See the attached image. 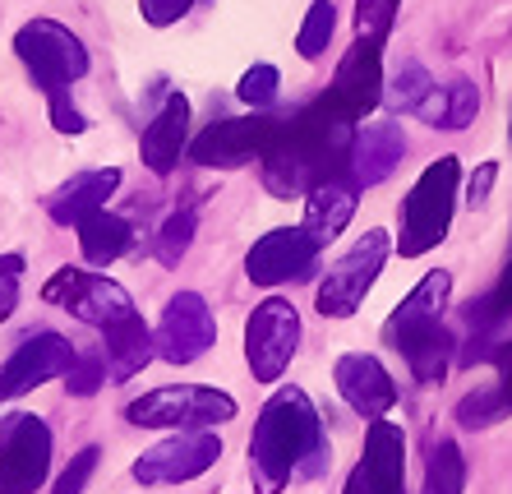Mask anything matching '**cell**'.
<instances>
[{
    "label": "cell",
    "instance_id": "33",
    "mask_svg": "<svg viewBox=\"0 0 512 494\" xmlns=\"http://www.w3.org/2000/svg\"><path fill=\"white\" fill-rule=\"evenodd\" d=\"M236 93H240V102H250V107H268L277 97V70L273 65H250V70L240 74Z\"/></svg>",
    "mask_w": 512,
    "mask_h": 494
},
{
    "label": "cell",
    "instance_id": "17",
    "mask_svg": "<svg viewBox=\"0 0 512 494\" xmlns=\"http://www.w3.org/2000/svg\"><path fill=\"white\" fill-rule=\"evenodd\" d=\"M448 296H453V278L443 273V268H434V273H425V282H420L411 296H406L402 305H397L393 314H388V324H383V338H388V347L406 351L411 342L420 338V333H429V328L443 324V305H448Z\"/></svg>",
    "mask_w": 512,
    "mask_h": 494
},
{
    "label": "cell",
    "instance_id": "8",
    "mask_svg": "<svg viewBox=\"0 0 512 494\" xmlns=\"http://www.w3.org/2000/svg\"><path fill=\"white\" fill-rule=\"evenodd\" d=\"M51 467V430L37 416H10L0 425V494L42 490Z\"/></svg>",
    "mask_w": 512,
    "mask_h": 494
},
{
    "label": "cell",
    "instance_id": "29",
    "mask_svg": "<svg viewBox=\"0 0 512 494\" xmlns=\"http://www.w3.org/2000/svg\"><path fill=\"white\" fill-rule=\"evenodd\" d=\"M194 227H199V213H194V208H176V213L162 222V231H157V259L167 268H176L180 259H185V250H190V241H194Z\"/></svg>",
    "mask_w": 512,
    "mask_h": 494
},
{
    "label": "cell",
    "instance_id": "7",
    "mask_svg": "<svg viewBox=\"0 0 512 494\" xmlns=\"http://www.w3.org/2000/svg\"><path fill=\"white\" fill-rule=\"evenodd\" d=\"M42 301L70 310L74 319H84L93 328H111V324H125L134 319V301L130 291L120 287L111 278H97V273H84V268H60L56 278L42 287Z\"/></svg>",
    "mask_w": 512,
    "mask_h": 494
},
{
    "label": "cell",
    "instance_id": "3",
    "mask_svg": "<svg viewBox=\"0 0 512 494\" xmlns=\"http://www.w3.org/2000/svg\"><path fill=\"white\" fill-rule=\"evenodd\" d=\"M14 51H19V61L28 65L33 84L47 93L51 125H56L60 134H84L88 121L74 111V102H70V84L88 74L84 42H79V37H74L65 24H56V19H33V24L19 28Z\"/></svg>",
    "mask_w": 512,
    "mask_h": 494
},
{
    "label": "cell",
    "instance_id": "13",
    "mask_svg": "<svg viewBox=\"0 0 512 494\" xmlns=\"http://www.w3.org/2000/svg\"><path fill=\"white\" fill-rule=\"evenodd\" d=\"M282 121H268V116H240V121H217L194 139L190 157L199 167H245L254 157L268 153L273 134Z\"/></svg>",
    "mask_w": 512,
    "mask_h": 494
},
{
    "label": "cell",
    "instance_id": "28",
    "mask_svg": "<svg viewBox=\"0 0 512 494\" xmlns=\"http://www.w3.org/2000/svg\"><path fill=\"white\" fill-rule=\"evenodd\" d=\"M508 411H512V398L503 393V384H480L476 393H466L457 402V425L462 430H485V425L503 421Z\"/></svg>",
    "mask_w": 512,
    "mask_h": 494
},
{
    "label": "cell",
    "instance_id": "25",
    "mask_svg": "<svg viewBox=\"0 0 512 494\" xmlns=\"http://www.w3.org/2000/svg\"><path fill=\"white\" fill-rule=\"evenodd\" d=\"M130 241H134L130 222L107 213V208H97V213H88L79 222V250H84L88 264H116L120 254L130 250Z\"/></svg>",
    "mask_w": 512,
    "mask_h": 494
},
{
    "label": "cell",
    "instance_id": "23",
    "mask_svg": "<svg viewBox=\"0 0 512 494\" xmlns=\"http://www.w3.org/2000/svg\"><path fill=\"white\" fill-rule=\"evenodd\" d=\"M107 333V384H125L130 374H139L143 365L157 356V338L148 333V324H143L139 314L134 319H125V324H111V328H102Z\"/></svg>",
    "mask_w": 512,
    "mask_h": 494
},
{
    "label": "cell",
    "instance_id": "35",
    "mask_svg": "<svg viewBox=\"0 0 512 494\" xmlns=\"http://www.w3.org/2000/svg\"><path fill=\"white\" fill-rule=\"evenodd\" d=\"M19 282H24V254H0V324L19 305Z\"/></svg>",
    "mask_w": 512,
    "mask_h": 494
},
{
    "label": "cell",
    "instance_id": "22",
    "mask_svg": "<svg viewBox=\"0 0 512 494\" xmlns=\"http://www.w3.org/2000/svg\"><path fill=\"white\" fill-rule=\"evenodd\" d=\"M185 130H190V102L180 93H171L162 102V111L148 121V130H143V162H148V171H157V176L176 171L180 148H185Z\"/></svg>",
    "mask_w": 512,
    "mask_h": 494
},
{
    "label": "cell",
    "instance_id": "5",
    "mask_svg": "<svg viewBox=\"0 0 512 494\" xmlns=\"http://www.w3.org/2000/svg\"><path fill=\"white\" fill-rule=\"evenodd\" d=\"M134 425L143 430H208L236 416V398L217 393V388H199V384H176V388H153L125 407Z\"/></svg>",
    "mask_w": 512,
    "mask_h": 494
},
{
    "label": "cell",
    "instance_id": "36",
    "mask_svg": "<svg viewBox=\"0 0 512 494\" xmlns=\"http://www.w3.org/2000/svg\"><path fill=\"white\" fill-rule=\"evenodd\" d=\"M93 467H97V448H84V453H74V462L60 471V481H56V490H51V494H84V485H88V476H93Z\"/></svg>",
    "mask_w": 512,
    "mask_h": 494
},
{
    "label": "cell",
    "instance_id": "2",
    "mask_svg": "<svg viewBox=\"0 0 512 494\" xmlns=\"http://www.w3.org/2000/svg\"><path fill=\"white\" fill-rule=\"evenodd\" d=\"M323 421L300 388H277L263 402L250 434V476L259 494H282L291 471L319 476L323 471Z\"/></svg>",
    "mask_w": 512,
    "mask_h": 494
},
{
    "label": "cell",
    "instance_id": "9",
    "mask_svg": "<svg viewBox=\"0 0 512 494\" xmlns=\"http://www.w3.org/2000/svg\"><path fill=\"white\" fill-rule=\"evenodd\" d=\"M296 342H300L296 305L282 301V296L263 301L259 310L250 314V324H245V361H250L254 379H263V384L282 379V370L291 365V356H296Z\"/></svg>",
    "mask_w": 512,
    "mask_h": 494
},
{
    "label": "cell",
    "instance_id": "27",
    "mask_svg": "<svg viewBox=\"0 0 512 494\" xmlns=\"http://www.w3.org/2000/svg\"><path fill=\"white\" fill-rule=\"evenodd\" d=\"M466 490V462L462 448L453 439H439L429 448V467H425V494H462Z\"/></svg>",
    "mask_w": 512,
    "mask_h": 494
},
{
    "label": "cell",
    "instance_id": "10",
    "mask_svg": "<svg viewBox=\"0 0 512 494\" xmlns=\"http://www.w3.org/2000/svg\"><path fill=\"white\" fill-rule=\"evenodd\" d=\"M222 458V439L208 430H180L171 439H162L157 448H148L139 462H134V481L143 485H180L194 481L203 471Z\"/></svg>",
    "mask_w": 512,
    "mask_h": 494
},
{
    "label": "cell",
    "instance_id": "4",
    "mask_svg": "<svg viewBox=\"0 0 512 494\" xmlns=\"http://www.w3.org/2000/svg\"><path fill=\"white\" fill-rule=\"evenodd\" d=\"M453 208H457V157H439V162H429L425 176L406 194L397 254L416 259V254L434 250L453 227Z\"/></svg>",
    "mask_w": 512,
    "mask_h": 494
},
{
    "label": "cell",
    "instance_id": "30",
    "mask_svg": "<svg viewBox=\"0 0 512 494\" xmlns=\"http://www.w3.org/2000/svg\"><path fill=\"white\" fill-rule=\"evenodd\" d=\"M333 28H337V10H333V0H314L310 14H305V24H300L296 51L305 56V61H319L323 47H328V37H333Z\"/></svg>",
    "mask_w": 512,
    "mask_h": 494
},
{
    "label": "cell",
    "instance_id": "6",
    "mask_svg": "<svg viewBox=\"0 0 512 494\" xmlns=\"http://www.w3.org/2000/svg\"><path fill=\"white\" fill-rule=\"evenodd\" d=\"M388 259V236L383 231H365L351 250L328 268V278L319 282V314L323 319H346L356 314L370 296V287L379 282V268Z\"/></svg>",
    "mask_w": 512,
    "mask_h": 494
},
{
    "label": "cell",
    "instance_id": "18",
    "mask_svg": "<svg viewBox=\"0 0 512 494\" xmlns=\"http://www.w3.org/2000/svg\"><path fill=\"white\" fill-rule=\"evenodd\" d=\"M333 97L351 111V116H356V121L379 107V97H383L379 42H365V37H360L356 47L346 51L342 65H337V79H333Z\"/></svg>",
    "mask_w": 512,
    "mask_h": 494
},
{
    "label": "cell",
    "instance_id": "24",
    "mask_svg": "<svg viewBox=\"0 0 512 494\" xmlns=\"http://www.w3.org/2000/svg\"><path fill=\"white\" fill-rule=\"evenodd\" d=\"M480 111V93L471 79H453V84L443 88H429V97L416 107V116L434 130H466V125L476 121Z\"/></svg>",
    "mask_w": 512,
    "mask_h": 494
},
{
    "label": "cell",
    "instance_id": "26",
    "mask_svg": "<svg viewBox=\"0 0 512 494\" xmlns=\"http://www.w3.org/2000/svg\"><path fill=\"white\" fill-rule=\"evenodd\" d=\"M453 351H457V338L439 324V328H429V333H420L402 356H406V365H411V374H416L420 384H439L443 374H448V365H453Z\"/></svg>",
    "mask_w": 512,
    "mask_h": 494
},
{
    "label": "cell",
    "instance_id": "37",
    "mask_svg": "<svg viewBox=\"0 0 512 494\" xmlns=\"http://www.w3.org/2000/svg\"><path fill=\"white\" fill-rule=\"evenodd\" d=\"M190 5H194V0H139L143 19H148L153 28H167V24H176V19H185V14H190Z\"/></svg>",
    "mask_w": 512,
    "mask_h": 494
},
{
    "label": "cell",
    "instance_id": "11",
    "mask_svg": "<svg viewBox=\"0 0 512 494\" xmlns=\"http://www.w3.org/2000/svg\"><path fill=\"white\" fill-rule=\"evenodd\" d=\"M213 342H217V324L199 291L171 296L167 310H162V324H157V356L171 365H194L199 356H208Z\"/></svg>",
    "mask_w": 512,
    "mask_h": 494
},
{
    "label": "cell",
    "instance_id": "31",
    "mask_svg": "<svg viewBox=\"0 0 512 494\" xmlns=\"http://www.w3.org/2000/svg\"><path fill=\"white\" fill-rule=\"evenodd\" d=\"M402 0H356V28L365 42H383L388 28H393Z\"/></svg>",
    "mask_w": 512,
    "mask_h": 494
},
{
    "label": "cell",
    "instance_id": "21",
    "mask_svg": "<svg viewBox=\"0 0 512 494\" xmlns=\"http://www.w3.org/2000/svg\"><path fill=\"white\" fill-rule=\"evenodd\" d=\"M120 185V171L116 167H102V171H79L74 181H65L56 194H51L47 213L56 217L60 227H79L88 213L107 208V199L116 194Z\"/></svg>",
    "mask_w": 512,
    "mask_h": 494
},
{
    "label": "cell",
    "instance_id": "32",
    "mask_svg": "<svg viewBox=\"0 0 512 494\" xmlns=\"http://www.w3.org/2000/svg\"><path fill=\"white\" fill-rule=\"evenodd\" d=\"M102 384H107V361H102V356H79V351H74L70 370H65V388H70L74 398H93Z\"/></svg>",
    "mask_w": 512,
    "mask_h": 494
},
{
    "label": "cell",
    "instance_id": "34",
    "mask_svg": "<svg viewBox=\"0 0 512 494\" xmlns=\"http://www.w3.org/2000/svg\"><path fill=\"white\" fill-rule=\"evenodd\" d=\"M429 74H425V65H402V70H397V111H416L420 102H425L429 97Z\"/></svg>",
    "mask_w": 512,
    "mask_h": 494
},
{
    "label": "cell",
    "instance_id": "14",
    "mask_svg": "<svg viewBox=\"0 0 512 494\" xmlns=\"http://www.w3.org/2000/svg\"><path fill=\"white\" fill-rule=\"evenodd\" d=\"M406 481V434L393 421H370L365 434V458L356 462L342 494H402Z\"/></svg>",
    "mask_w": 512,
    "mask_h": 494
},
{
    "label": "cell",
    "instance_id": "20",
    "mask_svg": "<svg viewBox=\"0 0 512 494\" xmlns=\"http://www.w3.org/2000/svg\"><path fill=\"white\" fill-rule=\"evenodd\" d=\"M351 213H356V185L346 181V176H333V181L314 185V190L305 194V231H310V241L319 245V250L342 236Z\"/></svg>",
    "mask_w": 512,
    "mask_h": 494
},
{
    "label": "cell",
    "instance_id": "38",
    "mask_svg": "<svg viewBox=\"0 0 512 494\" xmlns=\"http://www.w3.org/2000/svg\"><path fill=\"white\" fill-rule=\"evenodd\" d=\"M494 176H499V167H494V162H485V167L471 176V185H466V204H471V208H485L489 190H494Z\"/></svg>",
    "mask_w": 512,
    "mask_h": 494
},
{
    "label": "cell",
    "instance_id": "16",
    "mask_svg": "<svg viewBox=\"0 0 512 494\" xmlns=\"http://www.w3.org/2000/svg\"><path fill=\"white\" fill-rule=\"evenodd\" d=\"M333 379H337V393L346 398V407L360 411V416H370V421L388 416L397 402L393 374L383 370V361L365 356V351H346L342 361L333 365Z\"/></svg>",
    "mask_w": 512,
    "mask_h": 494
},
{
    "label": "cell",
    "instance_id": "1",
    "mask_svg": "<svg viewBox=\"0 0 512 494\" xmlns=\"http://www.w3.org/2000/svg\"><path fill=\"white\" fill-rule=\"evenodd\" d=\"M351 144H356V116L337 102L333 93L310 102L305 111H296L291 121L277 125L263 162V185L277 199L291 194H310L314 185L346 176L351 162Z\"/></svg>",
    "mask_w": 512,
    "mask_h": 494
},
{
    "label": "cell",
    "instance_id": "15",
    "mask_svg": "<svg viewBox=\"0 0 512 494\" xmlns=\"http://www.w3.org/2000/svg\"><path fill=\"white\" fill-rule=\"evenodd\" d=\"M74 361V347L60 333H33V338L19 342L10 361L0 365V402L24 398L28 388L47 384V379H60Z\"/></svg>",
    "mask_w": 512,
    "mask_h": 494
},
{
    "label": "cell",
    "instance_id": "12",
    "mask_svg": "<svg viewBox=\"0 0 512 494\" xmlns=\"http://www.w3.org/2000/svg\"><path fill=\"white\" fill-rule=\"evenodd\" d=\"M314 259H319V245L310 241L305 227H277L268 236H259L245 259V273L259 287H282V282H300L314 273Z\"/></svg>",
    "mask_w": 512,
    "mask_h": 494
},
{
    "label": "cell",
    "instance_id": "19",
    "mask_svg": "<svg viewBox=\"0 0 512 494\" xmlns=\"http://www.w3.org/2000/svg\"><path fill=\"white\" fill-rule=\"evenodd\" d=\"M406 153V139H402V125L383 121L370 125V130H356V144H351V162H346V181L356 190H370V185L388 181L397 171Z\"/></svg>",
    "mask_w": 512,
    "mask_h": 494
}]
</instances>
